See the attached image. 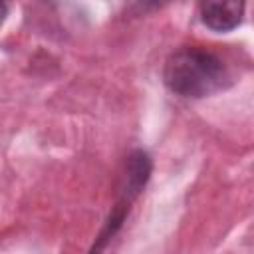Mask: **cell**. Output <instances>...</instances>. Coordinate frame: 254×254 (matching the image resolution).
Here are the masks:
<instances>
[{
    "instance_id": "3957f363",
    "label": "cell",
    "mask_w": 254,
    "mask_h": 254,
    "mask_svg": "<svg viewBox=\"0 0 254 254\" xmlns=\"http://www.w3.org/2000/svg\"><path fill=\"white\" fill-rule=\"evenodd\" d=\"M151 173V161L149 155L143 151H135L127 159V171H125V187H123V202L117 206L115 214H125L127 204L141 192Z\"/></svg>"
},
{
    "instance_id": "6da1fadb",
    "label": "cell",
    "mask_w": 254,
    "mask_h": 254,
    "mask_svg": "<svg viewBox=\"0 0 254 254\" xmlns=\"http://www.w3.org/2000/svg\"><path fill=\"white\" fill-rule=\"evenodd\" d=\"M165 85L181 97H206L224 85L226 69L218 56L202 48H181L163 69Z\"/></svg>"
},
{
    "instance_id": "7a4b0ae2",
    "label": "cell",
    "mask_w": 254,
    "mask_h": 254,
    "mask_svg": "<svg viewBox=\"0 0 254 254\" xmlns=\"http://www.w3.org/2000/svg\"><path fill=\"white\" fill-rule=\"evenodd\" d=\"M244 14V0H200L202 22L214 32L234 30Z\"/></svg>"
},
{
    "instance_id": "277c9868",
    "label": "cell",
    "mask_w": 254,
    "mask_h": 254,
    "mask_svg": "<svg viewBox=\"0 0 254 254\" xmlns=\"http://www.w3.org/2000/svg\"><path fill=\"white\" fill-rule=\"evenodd\" d=\"M6 16H8V0H0V26L4 24Z\"/></svg>"
}]
</instances>
